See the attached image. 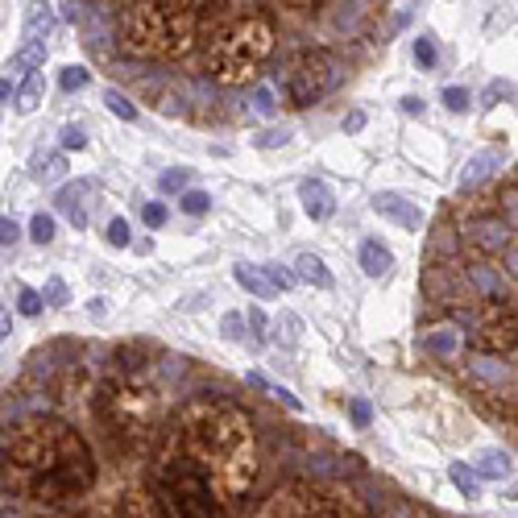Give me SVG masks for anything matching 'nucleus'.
Segmentation results:
<instances>
[{"label": "nucleus", "instance_id": "nucleus-1", "mask_svg": "<svg viewBox=\"0 0 518 518\" xmlns=\"http://www.w3.org/2000/svg\"><path fill=\"white\" fill-rule=\"evenodd\" d=\"M0 477L25 502L63 506L92 494L95 456L71 423L38 415L0 431Z\"/></svg>", "mask_w": 518, "mask_h": 518}, {"label": "nucleus", "instance_id": "nucleus-2", "mask_svg": "<svg viewBox=\"0 0 518 518\" xmlns=\"http://www.w3.org/2000/svg\"><path fill=\"white\" fill-rule=\"evenodd\" d=\"M166 440L187 456L220 506L249 494L258 477V435L240 406L224 398H191Z\"/></svg>", "mask_w": 518, "mask_h": 518}, {"label": "nucleus", "instance_id": "nucleus-3", "mask_svg": "<svg viewBox=\"0 0 518 518\" xmlns=\"http://www.w3.org/2000/svg\"><path fill=\"white\" fill-rule=\"evenodd\" d=\"M224 17V0H133L125 13V46L142 58H179Z\"/></svg>", "mask_w": 518, "mask_h": 518}, {"label": "nucleus", "instance_id": "nucleus-4", "mask_svg": "<svg viewBox=\"0 0 518 518\" xmlns=\"http://www.w3.org/2000/svg\"><path fill=\"white\" fill-rule=\"evenodd\" d=\"M274 21L265 13H245L236 21H224L212 29V42H208V75L224 88H240V83H253L265 67V58L274 54Z\"/></svg>", "mask_w": 518, "mask_h": 518}, {"label": "nucleus", "instance_id": "nucleus-5", "mask_svg": "<svg viewBox=\"0 0 518 518\" xmlns=\"http://www.w3.org/2000/svg\"><path fill=\"white\" fill-rule=\"evenodd\" d=\"M95 419L120 448H142L158 423V390L137 374H108L95 390Z\"/></svg>", "mask_w": 518, "mask_h": 518}, {"label": "nucleus", "instance_id": "nucleus-6", "mask_svg": "<svg viewBox=\"0 0 518 518\" xmlns=\"http://www.w3.org/2000/svg\"><path fill=\"white\" fill-rule=\"evenodd\" d=\"M154 497H158L162 518H220V502L170 440H166L158 472H154Z\"/></svg>", "mask_w": 518, "mask_h": 518}, {"label": "nucleus", "instance_id": "nucleus-7", "mask_svg": "<svg viewBox=\"0 0 518 518\" xmlns=\"http://www.w3.org/2000/svg\"><path fill=\"white\" fill-rule=\"evenodd\" d=\"M253 518H365V506L349 490H328L311 481H290L261 502Z\"/></svg>", "mask_w": 518, "mask_h": 518}, {"label": "nucleus", "instance_id": "nucleus-8", "mask_svg": "<svg viewBox=\"0 0 518 518\" xmlns=\"http://www.w3.org/2000/svg\"><path fill=\"white\" fill-rule=\"evenodd\" d=\"M472 349L494 356H514V290L510 295H490L485 303L472 311L469 328Z\"/></svg>", "mask_w": 518, "mask_h": 518}, {"label": "nucleus", "instance_id": "nucleus-9", "mask_svg": "<svg viewBox=\"0 0 518 518\" xmlns=\"http://www.w3.org/2000/svg\"><path fill=\"white\" fill-rule=\"evenodd\" d=\"M336 79H340L336 54H328V50H307V54L295 58V67L286 71V100L299 104V108L319 104L336 88Z\"/></svg>", "mask_w": 518, "mask_h": 518}, {"label": "nucleus", "instance_id": "nucleus-10", "mask_svg": "<svg viewBox=\"0 0 518 518\" xmlns=\"http://www.w3.org/2000/svg\"><path fill=\"white\" fill-rule=\"evenodd\" d=\"M374 212L386 216V220H394V224H402V228H419V224H423L419 204L402 199V195H394V191H381V195H377V199H374Z\"/></svg>", "mask_w": 518, "mask_h": 518}, {"label": "nucleus", "instance_id": "nucleus-11", "mask_svg": "<svg viewBox=\"0 0 518 518\" xmlns=\"http://www.w3.org/2000/svg\"><path fill=\"white\" fill-rule=\"evenodd\" d=\"M299 199H303V212L311 220H328L332 208H336V199H332V191L319 183V179H307L303 187H299Z\"/></svg>", "mask_w": 518, "mask_h": 518}, {"label": "nucleus", "instance_id": "nucleus-12", "mask_svg": "<svg viewBox=\"0 0 518 518\" xmlns=\"http://www.w3.org/2000/svg\"><path fill=\"white\" fill-rule=\"evenodd\" d=\"M54 25H58V13L50 9V0H29V9H25V38L42 42L46 33H54Z\"/></svg>", "mask_w": 518, "mask_h": 518}, {"label": "nucleus", "instance_id": "nucleus-13", "mask_svg": "<svg viewBox=\"0 0 518 518\" xmlns=\"http://www.w3.org/2000/svg\"><path fill=\"white\" fill-rule=\"evenodd\" d=\"M236 282L245 286L253 299H278V286L270 282V274H265V265H236L233 270Z\"/></svg>", "mask_w": 518, "mask_h": 518}, {"label": "nucleus", "instance_id": "nucleus-14", "mask_svg": "<svg viewBox=\"0 0 518 518\" xmlns=\"http://www.w3.org/2000/svg\"><path fill=\"white\" fill-rule=\"evenodd\" d=\"M472 472H477V477H490V481H506V477L514 472V460H510L506 452H494V448H485V452H477V460H472Z\"/></svg>", "mask_w": 518, "mask_h": 518}, {"label": "nucleus", "instance_id": "nucleus-15", "mask_svg": "<svg viewBox=\"0 0 518 518\" xmlns=\"http://www.w3.org/2000/svg\"><path fill=\"white\" fill-rule=\"evenodd\" d=\"M295 278L307 282V286H315V290H328V286H332L328 265L315 258V253H299V258H295Z\"/></svg>", "mask_w": 518, "mask_h": 518}, {"label": "nucleus", "instance_id": "nucleus-16", "mask_svg": "<svg viewBox=\"0 0 518 518\" xmlns=\"http://www.w3.org/2000/svg\"><path fill=\"white\" fill-rule=\"evenodd\" d=\"M423 344H427V353L448 361V356H456V349H460V332L452 328V324H435V328L423 332Z\"/></svg>", "mask_w": 518, "mask_h": 518}, {"label": "nucleus", "instance_id": "nucleus-17", "mask_svg": "<svg viewBox=\"0 0 518 518\" xmlns=\"http://www.w3.org/2000/svg\"><path fill=\"white\" fill-rule=\"evenodd\" d=\"M390 265H394V258H390L386 245H377V240H365V245H361V270H365L369 278H386Z\"/></svg>", "mask_w": 518, "mask_h": 518}, {"label": "nucleus", "instance_id": "nucleus-18", "mask_svg": "<svg viewBox=\"0 0 518 518\" xmlns=\"http://www.w3.org/2000/svg\"><path fill=\"white\" fill-rule=\"evenodd\" d=\"M13 67L17 71H38V67H46V42H33V38H25V46L13 50Z\"/></svg>", "mask_w": 518, "mask_h": 518}, {"label": "nucleus", "instance_id": "nucleus-19", "mask_svg": "<svg viewBox=\"0 0 518 518\" xmlns=\"http://www.w3.org/2000/svg\"><path fill=\"white\" fill-rule=\"evenodd\" d=\"M42 95H46V83H42V75L38 71H29L25 75V83H21V92H17V112H38V104H42Z\"/></svg>", "mask_w": 518, "mask_h": 518}, {"label": "nucleus", "instance_id": "nucleus-20", "mask_svg": "<svg viewBox=\"0 0 518 518\" xmlns=\"http://www.w3.org/2000/svg\"><path fill=\"white\" fill-rule=\"evenodd\" d=\"M33 179H38V183H46V187L63 183V179H67V158H63V154H50V158H42V162L33 166Z\"/></svg>", "mask_w": 518, "mask_h": 518}, {"label": "nucleus", "instance_id": "nucleus-21", "mask_svg": "<svg viewBox=\"0 0 518 518\" xmlns=\"http://www.w3.org/2000/svg\"><path fill=\"white\" fill-rule=\"evenodd\" d=\"M179 208H183V212L187 216H208L212 212V195H208V191H183V199H179Z\"/></svg>", "mask_w": 518, "mask_h": 518}, {"label": "nucleus", "instance_id": "nucleus-22", "mask_svg": "<svg viewBox=\"0 0 518 518\" xmlns=\"http://www.w3.org/2000/svg\"><path fill=\"white\" fill-rule=\"evenodd\" d=\"M448 477L456 481V490H460L465 497H477V472H472L469 465H452V469H448Z\"/></svg>", "mask_w": 518, "mask_h": 518}, {"label": "nucleus", "instance_id": "nucleus-23", "mask_svg": "<svg viewBox=\"0 0 518 518\" xmlns=\"http://www.w3.org/2000/svg\"><path fill=\"white\" fill-rule=\"evenodd\" d=\"M104 108H108L112 117H120V120H137V108H133V104H129L120 92H108V95H104Z\"/></svg>", "mask_w": 518, "mask_h": 518}, {"label": "nucleus", "instance_id": "nucleus-24", "mask_svg": "<svg viewBox=\"0 0 518 518\" xmlns=\"http://www.w3.org/2000/svg\"><path fill=\"white\" fill-rule=\"evenodd\" d=\"M29 236H33L38 245H50V240H54V220H50L46 212H38L29 220Z\"/></svg>", "mask_w": 518, "mask_h": 518}, {"label": "nucleus", "instance_id": "nucleus-25", "mask_svg": "<svg viewBox=\"0 0 518 518\" xmlns=\"http://www.w3.org/2000/svg\"><path fill=\"white\" fill-rule=\"evenodd\" d=\"M17 311L29 315V319H33V315H42V295H38V290H29V286H21V290H17Z\"/></svg>", "mask_w": 518, "mask_h": 518}, {"label": "nucleus", "instance_id": "nucleus-26", "mask_svg": "<svg viewBox=\"0 0 518 518\" xmlns=\"http://www.w3.org/2000/svg\"><path fill=\"white\" fill-rule=\"evenodd\" d=\"M83 83H88V67H63V75H58V88L63 92H75Z\"/></svg>", "mask_w": 518, "mask_h": 518}, {"label": "nucleus", "instance_id": "nucleus-27", "mask_svg": "<svg viewBox=\"0 0 518 518\" xmlns=\"http://www.w3.org/2000/svg\"><path fill=\"white\" fill-rule=\"evenodd\" d=\"M42 299H50L54 307H67V303H71V290H67V282H63V278H50L46 290H42Z\"/></svg>", "mask_w": 518, "mask_h": 518}, {"label": "nucleus", "instance_id": "nucleus-28", "mask_svg": "<svg viewBox=\"0 0 518 518\" xmlns=\"http://www.w3.org/2000/svg\"><path fill=\"white\" fill-rule=\"evenodd\" d=\"M444 108H448V112H465V108H469V92H465V88H448V92H444Z\"/></svg>", "mask_w": 518, "mask_h": 518}, {"label": "nucleus", "instance_id": "nucleus-29", "mask_svg": "<svg viewBox=\"0 0 518 518\" xmlns=\"http://www.w3.org/2000/svg\"><path fill=\"white\" fill-rule=\"evenodd\" d=\"M415 63H419V67H435V42H431V38H419V42H415Z\"/></svg>", "mask_w": 518, "mask_h": 518}, {"label": "nucleus", "instance_id": "nucleus-30", "mask_svg": "<svg viewBox=\"0 0 518 518\" xmlns=\"http://www.w3.org/2000/svg\"><path fill=\"white\" fill-rule=\"evenodd\" d=\"M108 240H112L117 249H125V245H129V224H125L120 216H112V220H108Z\"/></svg>", "mask_w": 518, "mask_h": 518}, {"label": "nucleus", "instance_id": "nucleus-31", "mask_svg": "<svg viewBox=\"0 0 518 518\" xmlns=\"http://www.w3.org/2000/svg\"><path fill=\"white\" fill-rule=\"evenodd\" d=\"M502 95H514V83H510V79H497L494 88L485 92V100H481V104H485V108H490V104H502Z\"/></svg>", "mask_w": 518, "mask_h": 518}, {"label": "nucleus", "instance_id": "nucleus-32", "mask_svg": "<svg viewBox=\"0 0 518 518\" xmlns=\"http://www.w3.org/2000/svg\"><path fill=\"white\" fill-rule=\"evenodd\" d=\"M83 145H88V133L79 125H67L63 129V149H83Z\"/></svg>", "mask_w": 518, "mask_h": 518}, {"label": "nucleus", "instance_id": "nucleus-33", "mask_svg": "<svg viewBox=\"0 0 518 518\" xmlns=\"http://www.w3.org/2000/svg\"><path fill=\"white\" fill-rule=\"evenodd\" d=\"M187 183H191L187 170H166L162 174V191H187Z\"/></svg>", "mask_w": 518, "mask_h": 518}, {"label": "nucleus", "instance_id": "nucleus-34", "mask_svg": "<svg viewBox=\"0 0 518 518\" xmlns=\"http://www.w3.org/2000/svg\"><path fill=\"white\" fill-rule=\"evenodd\" d=\"M142 216H145V224H149V228H162V224H166V208H162V204H145Z\"/></svg>", "mask_w": 518, "mask_h": 518}, {"label": "nucleus", "instance_id": "nucleus-35", "mask_svg": "<svg viewBox=\"0 0 518 518\" xmlns=\"http://www.w3.org/2000/svg\"><path fill=\"white\" fill-rule=\"evenodd\" d=\"M265 274H270V282L278 286V290H290V286H295V274H286L278 265H265Z\"/></svg>", "mask_w": 518, "mask_h": 518}, {"label": "nucleus", "instance_id": "nucleus-36", "mask_svg": "<svg viewBox=\"0 0 518 518\" xmlns=\"http://www.w3.org/2000/svg\"><path fill=\"white\" fill-rule=\"evenodd\" d=\"M17 236H21V228H17V220H0V245H17Z\"/></svg>", "mask_w": 518, "mask_h": 518}, {"label": "nucleus", "instance_id": "nucleus-37", "mask_svg": "<svg viewBox=\"0 0 518 518\" xmlns=\"http://www.w3.org/2000/svg\"><path fill=\"white\" fill-rule=\"evenodd\" d=\"M240 328H245V319H240V315H224V336H228V340H240Z\"/></svg>", "mask_w": 518, "mask_h": 518}, {"label": "nucleus", "instance_id": "nucleus-38", "mask_svg": "<svg viewBox=\"0 0 518 518\" xmlns=\"http://www.w3.org/2000/svg\"><path fill=\"white\" fill-rule=\"evenodd\" d=\"M353 419H356L361 427L374 419V411H369V402H365V398H353Z\"/></svg>", "mask_w": 518, "mask_h": 518}, {"label": "nucleus", "instance_id": "nucleus-39", "mask_svg": "<svg viewBox=\"0 0 518 518\" xmlns=\"http://www.w3.org/2000/svg\"><path fill=\"white\" fill-rule=\"evenodd\" d=\"M278 324H282V328H286V340H290V344H295V340H299V328H303V324H299V319H295V315H282V319H278Z\"/></svg>", "mask_w": 518, "mask_h": 518}, {"label": "nucleus", "instance_id": "nucleus-40", "mask_svg": "<svg viewBox=\"0 0 518 518\" xmlns=\"http://www.w3.org/2000/svg\"><path fill=\"white\" fill-rule=\"evenodd\" d=\"M344 129H349V133H356V129H365V112H361V108H353V112L344 117Z\"/></svg>", "mask_w": 518, "mask_h": 518}, {"label": "nucleus", "instance_id": "nucleus-41", "mask_svg": "<svg viewBox=\"0 0 518 518\" xmlns=\"http://www.w3.org/2000/svg\"><path fill=\"white\" fill-rule=\"evenodd\" d=\"M402 108H406L411 117H419V112H423V100H419V95H406V100H402Z\"/></svg>", "mask_w": 518, "mask_h": 518}, {"label": "nucleus", "instance_id": "nucleus-42", "mask_svg": "<svg viewBox=\"0 0 518 518\" xmlns=\"http://www.w3.org/2000/svg\"><path fill=\"white\" fill-rule=\"evenodd\" d=\"M9 328H13V319H9V311H0V344H4V336H9Z\"/></svg>", "mask_w": 518, "mask_h": 518}, {"label": "nucleus", "instance_id": "nucleus-43", "mask_svg": "<svg viewBox=\"0 0 518 518\" xmlns=\"http://www.w3.org/2000/svg\"><path fill=\"white\" fill-rule=\"evenodd\" d=\"M249 324H253V328H265V319H261V311H258V307H253V311H249Z\"/></svg>", "mask_w": 518, "mask_h": 518}, {"label": "nucleus", "instance_id": "nucleus-44", "mask_svg": "<svg viewBox=\"0 0 518 518\" xmlns=\"http://www.w3.org/2000/svg\"><path fill=\"white\" fill-rule=\"evenodd\" d=\"M274 142H278V145L286 142V133H282V129H278V133H270V137H261V145H274Z\"/></svg>", "mask_w": 518, "mask_h": 518}, {"label": "nucleus", "instance_id": "nucleus-45", "mask_svg": "<svg viewBox=\"0 0 518 518\" xmlns=\"http://www.w3.org/2000/svg\"><path fill=\"white\" fill-rule=\"evenodd\" d=\"M286 4H295V9H311V4H324V0H286Z\"/></svg>", "mask_w": 518, "mask_h": 518}, {"label": "nucleus", "instance_id": "nucleus-46", "mask_svg": "<svg viewBox=\"0 0 518 518\" xmlns=\"http://www.w3.org/2000/svg\"><path fill=\"white\" fill-rule=\"evenodd\" d=\"M9 95H13V88H9V83H4V79H0V104H4V100H9Z\"/></svg>", "mask_w": 518, "mask_h": 518}]
</instances>
